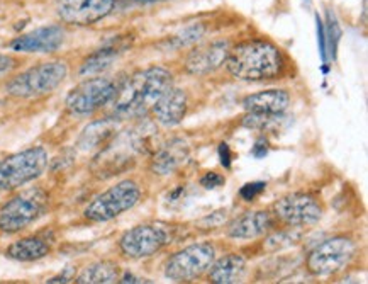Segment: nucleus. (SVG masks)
<instances>
[{
  "label": "nucleus",
  "mask_w": 368,
  "mask_h": 284,
  "mask_svg": "<svg viewBox=\"0 0 368 284\" xmlns=\"http://www.w3.org/2000/svg\"><path fill=\"white\" fill-rule=\"evenodd\" d=\"M187 147L182 140H174V142L167 143L162 150L155 155L153 165L151 169L155 170V174L168 175L171 174L175 169H178L187 158Z\"/></svg>",
  "instance_id": "6ab92c4d"
},
{
  "label": "nucleus",
  "mask_w": 368,
  "mask_h": 284,
  "mask_svg": "<svg viewBox=\"0 0 368 284\" xmlns=\"http://www.w3.org/2000/svg\"><path fill=\"white\" fill-rule=\"evenodd\" d=\"M204 33H206V27L202 24H194V26L185 27L183 31H180L174 36L171 39H168V48H174V50H180V48H185L189 45H194L195 41L202 38Z\"/></svg>",
  "instance_id": "b1692460"
},
{
  "label": "nucleus",
  "mask_w": 368,
  "mask_h": 284,
  "mask_svg": "<svg viewBox=\"0 0 368 284\" xmlns=\"http://www.w3.org/2000/svg\"><path fill=\"white\" fill-rule=\"evenodd\" d=\"M48 151L33 147L0 160V191H10L34 181L48 167Z\"/></svg>",
  "instance_id": "39448f33"
},
{
  "label": "nucleus",
  "mask_w": 368,
  "mask_h": 284,
  "mask_svg": "<svg viewBox=\"0 0 368 284\" xmlns=\"http://www.w3.org/2000/svg\"><path fill=\"white\" fill-rule=\"evenodd\" d=\"M138 4H157V2H163V0H136Z\"/></svg>",
  "instance_id": "2f4dec72"
},
{
  "label": "nucleus",
  "mask_w": 368,
  "mask_h": 284,
  "mask_svg": "<svg viewBox=\"0 0 368 284\" xmlns=\"http://www.w3.org/2000/svg\"><path fill=\"white\" fill-rule=\"evenodd\" d=\"M65 41V31L62 26H45L19 36L10 43V48L17 53H53L59 50Z\"/></svg>",
  "instance_id": "ddd939ff"
},
{
  "label": "nucleus",
  "mask_w": 368,
  "mask_h": 284,
  "mask_svg": "<svg viewBox=\"0 0 368 284\" xmlns=\"http://www.w3.org/2000/svg\"><path fill=\"white\" fill-rule=\"evenodd\" d=\"M224 182V177L222 175H219L218 172H207L206 175L201 179V184L206 189H215V187L222 186Z\"/></svg>",
  "instance_id": "bb28decb"
},
{
  "label": "nucleus",
  "mask_w": 368,
  "mask_h": 284,
  "mask_svg": "<svg viewBox=\"0 0 368 284\" xmlns=\"http://www.w3.org/2000/svg\"><path fill=\"white\" fill-rule=\"evenodd\" d=\"M241 104L248 113L282 114L289 107L290 95L287 90L270 89L248 95V97L243 99Z\"/></svg>",
  "instance_id": "f3484780"
},
{
  "label": "nucleus",
  "mask_w": 368,
  "mask_h": 284,
  "mask_svg": "<svg viewBox=\"0 0 368 284\" xmlns=\"http://www.w3.org/2000/svg\"><path fill=\"white\" fill-rule=\"evenodd\" d=\"M246 274V261L239 254H227L209 267V281L214 284L241 283Z\"/></svg>",
  "instance_id": "a211bd4d"
},
{
  "label": "nucleus",
  "mask_w": 368,
  "mask_h": 284,
  "mask_svg": "<svg viewBox=\"0 0 368 284\" xmlns=\"http://www.w3.org/2000/svg\"><path fill=\"white\" fill-rule=\"evenodd\" d=\"M274 213L280 222L290 226L314 225L323 218V206L311 194L292 193L280 198L274 205Z\"/></svg>",
  "instance_id": "9b49d317"
},
{
  "label": "nucleus",
  "mask_w": 368,
  "mask_h": 284,
  "mask_svg": "<svg viewBox=\"0 0 368 284\" xmlns=\"http://www.w3.org/2000/svg\"><path fill=\"white\" fill-rule=\"evenodd\" d=\"M265 187H267L265 182H250L241 187L239 194H241V198L245 199V201H253L257 196H260L263 191H265Z\"/></svg>",
  "instance_id": "a878e982"
},
{
  "label": "nucleus",
  "mask_w": 368,
  "mask_h": 284,
  "mask_svg": "<svg viewBox=\"0 0 368 284\" xmlns=\"http://www.w3.org/2000/svg\"><path fill=\"white\" fill-rule=\"evenodd\" d=\"M229 46L226 41H214L211 45L192 50L185 60V70L192 75H207L226 63Z\"/></svg>",
  "instance_id": "4468645a"
},
{
  "label": "nucleus",
  "mask_w": 368,
  "mask_h": 284,
  "mask_svg": "<svg viewBox=\"0 0 368 284\" xmlns=\"http://www.w3.org/2000/svg\"><path fill=\"white\" fill-rule=\"evenodd\" d=\"M50 254V243L45 238L39 237H26L10 243L9 249L6 250V255L12 261L19 262H33L46 257Z\"/></svg>",
  "instance_id": "aec40b11"
},
{
  "label": "nucleus",
  "mask_w": 368,
  "mask_h": 284,
  "mask_svg": "<svg viewBox=\"0 0 368 284\" xmlns=\"http://www.w3.org/2000/svg\"><path fill=\"white\" fill-rule=\"evenodd\" d=\"M170 238L168 226L162 223H146L127 230L119 240V249L129 259H145L162 250Z\"/></svg>",
  "instance_id": "9d476101"
},
{
  "label": "nucleus",
  "mask_w": 368,
  "mask_h": 284,
  "mask_svg": "<svg viewBox=\"0 0 368 284\" xmlns=\"http://www.w3.org/2000/svg\"><path fill=\"white\" fill-rule=\"evenodd\" d=\"M141 199V189L134 181H121L115 186L99 194L94 201L87 206L85 218L90 222H109L115 216L126 213L134 208Z\"/></svg>",
  "instance_id": "423d86ee"
},
{
  "label": "nucleus",
  "mask_w": 368,
  "mask_h": 284,
  "mask_svg": "<svg viewBox=\"0 0 368 284\" xmlns=\"http://www.w3.org/2000/svg\"><path fill=\"white\" fill-rule=\"evenodd\" d=\"M355 254H357V243L351 238H327L307 255L306 267L313 276H331L348 266Z\"/></svg>",
  "instance_id": "0eeeda50"
},
{
  "label": "nucleus",
  "mask_w": 368,
  "mask_h": 284,
  "mask_svg": "<svg viewBox=\"0 0 368 284\" xmlns=\"http://www.w3.org/2000/svg\"><path fill=\"white\" fill-rule=\"evenodd\" d=\"M171 86V74L162 67L136 72L118 87L112 107L118 118H139L146 114L160 95Z\"/></svg>",
  "instance_id": "f257e3e1"
},
{
  "label": "nucleus",
  "mask_w": 368,
  "mask_h": 284,
  "mask_svg": "<svg viewBox=\"0 0 368 284\" xmlns=\"http://www.w3.org/2000/svg\"><path fill=\"white\" fill-rule=\"evenodd\" d=\"M251 154H253L257 158H262L263 155L267 154V140L260 138L257 142V145H255L253 150H251Z\"/></svg>",
  "instance_id": "c756f323"
},
{
  "label": "nucleus",
  "mask_w": 368,
  "mask_h": 284,
  "mask_svg": "<svg viewBox=\"0 0 368 284\" xmlns=\"http://www.w3.org/2000/svg\"><path fill=\"white\" fill-rule=\"evenodd\" d=\"M119 281V267L114 262L102 261L90 264L75 279L78 284H109Z\"/></svg>",
  "instance_id": "5701e85b"
},
{
  "label": "nucleus",
  "mask_w": 368,
  "mask_h": 284,
  "mask_svg": "<svg viewBox=\"0 0 368 284\" xmlns=\"http://www.w3.org/2000/svg\"><path fill=\"white\" fill-rule=\"evenodd\" d=\"M271 226V216L268 211H246L234 219L227 228V235L231 238L250 240L262 237Z\"/></svg>",
  "instance_id": "dca6fc26"
},
{
  "label": "nucleus",
  "mask_w": 368,
  "mask_h": 284,
  "mask_svg": "<svg viewBox=\"0 0 368 284\" xmlns=\"http://www.w3.org/2000/svg\"><path fill=\"white\" fill-rule=\"evenodd\" d=\"M15 60L9 57V55H3V53H0V77H2V75H6V74H9V72L14 69L15 67Z\"/></svg>",
  "instance_id": "cd10ccee"
},
{
  "label": "nucleus",
  "mask_w": 368,
  "mask_h": 284,
  "mask_svg": "<svg viewBox=\"0 0 368 284\" xmlns=\"http://www.w3.org/2000/svg\"><path fill=\"white\" fill-rule=\"evenodd\" d=\"M219 157H221V163L226 169H229L231 167V151H229V147L226 145V143H221V147H219Z\"/></svg>",
  "instance_id": "c85d7f7f"
},
{
  "label": "nucleus",
  "mask_w": 368,
  "mask_h": 284,
  "mask_svg": "<svg viewBox=\"0 0 368 284\" xmlns=\"http://www.w3.org/2000/svg\"><path fill=\"white\" fill-rule=\"evenodd\" d=\"M215 261V249L211 243H194L171 255L165 264V276L171 281H190L209 271Z\"/></svg>",
  "instance_id": "6e6552de"
},
{
  "label": "nucleus",
  "mask_w": 368,
  "mask_h": 284,
  "mask_svg": "<svg viewBox=\"0 0 368 284\" xmlns=\"http://www.w3.org/2000/svg\"><path fill=\"white\" fill-rule=\"evenodd\" d=\"M68 69L63 62H46L31 67L7 83L12 97L33 99L50 94L66 79Z\"/></svg>",
  "instance_id": "20e7f679"
},
{
  "label": "nucleus",
  "mask_w": 368,
  "mask_h": 284,
  "mask_svg": "<svg viewBox=\"0 0 368 284\" xmlns=\"http://www.w3.org/2000/svg\"><path fill=\"white\" fill-rule=\"evenodd\" d=\"M115 92H118V86L111 79L92 77L66 95V109L77 116L92 114L106 104H111Z\"/></svg>",
  "instance_id": "1a4fd4ad"
},
{
  "label": "nucleus",
  "mask_w": 368,
  "mask_h": 284,
  "mask_svg": "<svg viewBox=\"0 0 368 284\" xmlns=\"http://www.w3.org/2000/svg\"><path fill=\"white\" fill-rule=\"evenodd\" d=\"M50 196L41 187L24 189L10 198L0 210V230L17 234L46 215Z\"/></svg>",
  "instance_id": "7ed1b4c3"
},
{
  "label": "nucleus",
  "mask_w": 368,
  "mask_h": 284,
  "mask_svg": "<svg viewBox=\"0 0 368 284\" xmlns=\"http://www.w3.org/2000/svg\"><path fill=\"white\" fill-rule=\"evenodd\" d=\"M326 33H327V36H324V38H327V41H330L331 55H336V48H338L339 38H341V27H339V22L336 21L334 14L331 11H327Z\"/></svg>",
  "instance_id": "393cba45"
},
{
  "label": "nucleus",
  "mask_w": 368,
  "mask_h": 284,
  "mask_svg": "<svg viewBox=\"0 0 368 284\" xmlns=\"http://www.w3.org/2000/svg\"><path fill=\"white\" fill-rule=\"evenodd\" d=\"M187 94L178 87H168L153 104V113L163 126H175L187 114Z\"/></svg>",
  "instance_id": "2eb2a0df"
},
{
  "label": "nucleus",
  "mask_w": 368,
  "mask_h": 284,
  "mask_svg": "<svg viewBox=\"0 0 368 284\" xmlns=\"http://www.w3.org/2000/svg\"><path fill=\"white\" fill-rule=\"evenodd\" d=\"M124 51L122 45L118 43H112V45L99 48L95 53H92L85 62L82 63V69H80V75L82 77H94V75L102 74L104 70H107L112 65L115 58L119 57Z\"/></svg>",
  "instance_id": "412c9836"
},
{
  "label": "nucleus",
  "mask_w": 368,
  "mask_h": 284,
  "mask_svg": "<svg viewBox=\"0 0 368 284\" xmlns=\"http://www.w3.org/2000/svg\"><path fill=\"white\" fill-rule=\"evenodd\" d=\"M70 281H71V276H68L66 273H63V274L56 276V278H51L48 283H70Z\"/></svg>",
  "instance_id": "7c9ffc66"
},
{
  "label": "nucleus",
  "mask_w": 368,
  "mask_h": 284,
  "mask_svg": "<svg viewBox=\"0 0 368 284\" xmlns=\"http://www.w3.org/2000/svg\"><path fill=\"white\" fill-rule=\"evenodd\" d=\"M115 121L114 119H102V121L92 123L90 126L85 128L82 137L78 140V147L82 150H94V148L107 143L115 131Z\"/></svg>",
  "instance_id": "4be33fe9"
},
{
  "label": "nucleus",
  "mask_w": 368,
  "mask_h": 284,
  "mask_svg": "<svg viewBox=\"0 0 368 284\" xmlns=\"http://www.w3.org/2000/svg\"><path fill=\"white\" fill-rule=\"evenodd\" d=\"M226 67L234 79L258 82L280 75L283 69V57L278 48L271 43L253 39L229 50Z\"/></svg>",
  "instance_id": "f03ea898"
},
{
  "label": "nucleus",
  "mask_w": 368,
  "mask_h": 284,
  "mask_svg": "<svg viewBox=\"0 0 368 284\" xmlns=\"http://www.w3.org/2000/svg\"><path fill=\"white\" fill-rule=\"evenodd\" d=\"M115 0H56V12L71 26H90L114 11Z\"/></svg>",
  "instance_id": "f8f14e48"
}]
</instances>
